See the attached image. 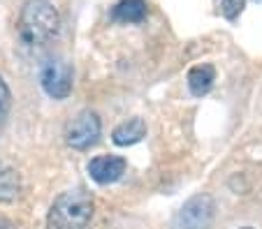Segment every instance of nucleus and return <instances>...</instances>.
Here are the masks:
<instances>
[{
  "mask_svg": "<svg viewBox=\"0 0 262 229\" xmlns=\"http://www.w3.org/2000/svg\"><path fill=\"white\" fill-rule=\"evenodd\" d=\"M246 229H251V227H246Z\"/></svg>",
  "mask_w": 262,
  "mask_h": 229,
  "instance_id": "4468645a",
  "label": "nucleus"
},
{
  "mask_svg": "<svg viewBox=\"0 0 262 229\" xmlns=\"http://www.w3.org/2000/svg\"><path fill=\"white\" fill-rule=\"evenodd\" d=\"M0 229H14V227H12L7 220H0Z\"/></svg>",
  "mask_w": 262,
  "mask_h": 229,
  "instance_id": "ddd939ff",
  "label": "nucleus"
},
{
  "mask_svg": "<svg viewBox=\"0 0 262 229\" xmlns=\"http://www.w3.org/2000/svg\"><path fill=\"white\" fill-rule=\"evenodd\" d=\"M86 169H89V176L95 183L109 185V183H116L125 174L128 162L121 155H98V158H93L86 165Z\"/></svg>",
  "mask_w": 262,
  "mask_h": 229,
  "instance_id": "423d86ee",
  "label": "nucleus"
},
{
  "mask_svg": "<svg viewBox=\"0 0 262 229\" xmlns=\"http://www.w3.org/2000/svg\"><path fill=\"white\" fill-rule=\"evenodd\" d=\"M42 88L54 100H65L72 93V67L63 58H49L42 67Z\"/></svg>",
  "mask_w": 262,
  "mask_h": 229,
  "instance_id": "39448f33",
  "label": "nucleus"
},
{
  "mask_svg": "<svg viewBox=\"0 0 262 229\" xmlns=\"http://www.w3.org/2000/svg\"><path fill=\"white\" fill-rule=\"evenodd\" d=\"M100 132H102V123H100L98 114L81 111L77 118L70 120L68 130H65V141L74 150H89L91 146L98 144Z\"/></svg>",
  "mask_w": 262,
  "mask_h": 229,
  "instance_id": "20e7f679",
  "label": "nucleus"
},
{
  "mask_svg": "<svg viewBox=\"0 0 262 229\" xmlns=\"http://www.w3.org/2000/svg\"><path fill=\"white\" fill-rule=\"evenodd\" d=\"M146 0H121L119 5L114 7L112 16L121 23H139V21L146 19Z\"/></svg>",
  "mask_w": 262,
  "mask_h": 229,
  "instance_id": "1a4fd4ad",
  "label": "nucleus"
},
{
  "mask_svg": "<svg viewBox=\"0 0 262 229\" xmlns=\"http://www.w3.org/2000/svg\"><path fill=\"white\" fill-rule=\"evenodd\" d=\"M244 5H246V0H221V12L225 19H237L239 14H242Z\"/></svg>",
  "mask_w": 262,
  "mask_h": 229,
  "instance_id": "9b49d317",
  "label": "nucleus"
},
{
  "mask_svg": "<svg viewBox=\"0 0 262 229\" xmlns=\"http://www.w3.org/2000/svg\"><path fill=\"white\" fill-rule=\"evenodd\" d=\"M213 81H216V67L209 63H202V65H195L193 70L188 72V88L193 95L202 97L211 90Z\"/></svg>",
  "mask_w": 262,
  "mask_h": 229,
  "instance_id": "6e6552de",
  "label": "nucleus"
},
{
  "mask_svg": "<svg viewBox=\"0 0 262 229\" xmlns=\"http://www.w3.org/2000/svg\"><path fill=\"white\" fill-rule=\"evenodd\" d=\"M216 218V201L209 194H195L174 215V229H209Z\"/></svg>",
  "mask_w": 262,
  "mask_h": 229,
  "instance_id": "7ed1b4c3",
  "label": "nucleus"
},
{
  "mask_svg": "<svg viewBox=\"0 0 262 229\" xmlns=\"http://www.w3.org/2000/svg\"><path fill=\"white\" fill-rule=\"evenodd\" d=\"M10 107H12V93H10V88H7V84L3 81V77H0V123L7 118Z\"/></svg>",
  "mask_w": 262,
  "mask_h": 229,
  "instance_id": "f8f14e48",
  "label": "nucleus"
},
{
  "mask_svg": "<svg viewBox=\"0 0 262 229\" xmlns=\"http://www.w3.org/2000/svg\"><path fill=\"white\" fill-rule=\"evenodd\" d=\"M93 218V199L84 190H68L58 194L47 215L49 229H86Z\"/></svg>",
  "mask_w": 262,
  "mask_h": 229,
  "instance_id": "f03ea898",
  "label": "nucleus"
},
{
  "mask_svg": "<svg viewBox=\"0 0 262 229\" xmlns=\"http://www.w3.org/2000/svg\"><path fill=\"white\" fill-rule=\"evenodd\" d=\"M144 135H146V123L142 118H130L125 123H121L119 128H114L112 141L116 146H133L137 141H142Z\"/></svg>",
  "mask_w": 262,
  "mask_h": 229,
  "instance_id": "0eeeda50",
  "label": "nucleus"
},
{
  "mask_svg": "<svg viewBox=\"0 0 262 229\" xmlns=\"http://www.w3.org/2000/svg\"><path fill=\"white\" fill-rule=\"evenodd\" d=\"M21 192V179L14 169L0 167V201H14Z\"/></svg>",
  "mask_w": 262,
  "mask_h": 229,
  "instance_id": "9d476101",
  "label": "nucleus"
},
{
  "mask_svg": "<svg viewBox=\"0 0 262 229\" xmlns=\"http://www.w3.org/2000/svg\"><path fill=\"white\" fill-rule=\"evenodd\" d=\"M58 28V10L49 0H26L24 3L19 21H16V33L26 46H45L47 42L56 37Z\"/></svg>",
  "mask_w": 262,
  "mask_h": 229,
  "instance_id": "f257e3e1",
  "label": "nucleus"
}]
</instances>
